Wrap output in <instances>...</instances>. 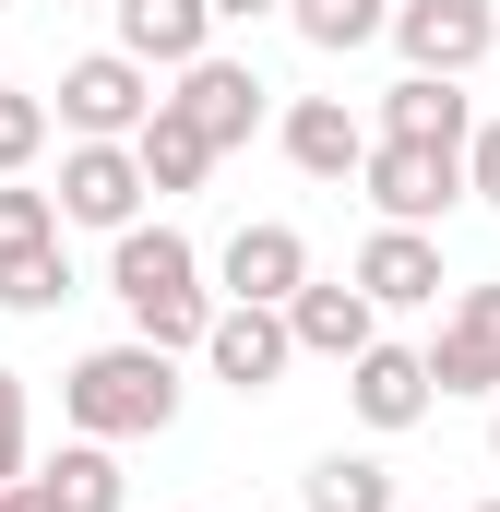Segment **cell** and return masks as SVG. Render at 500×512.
<instances>
[{
	"label": "cell",
	"mask_w": 500,
	"mask_h": 512,
	"mask_svg": "<svg viewBox=\"0 0 500 512\" xmlns=\"http://www.w3.org/2000/svg\"><path fill=\"white\" fill-rule=\"evenodd\" d=\"M108 298L131 310V334L143 346H203V322H215V286H203V251L179 239V227H143L131 215L120 239H108Z\"/></svg>",
	"instance_id": "6da1fadb"
},
{
	"label": "cell",
	"mask_w": 500,
	"mask_h": 512,
	"mask_svg": "<svg viewBox=\"0 0 500 512\" xmlns=\"http://www.w3.org/2000/svg\"><path fill=\"white\" fill-rule=\"evenodd\" d=\"M179 358L167 346H96V358H72V382H60V417H72V441H155V429H179Z\"/></svg>",
	"instance_id": "7a4b0ae2"
},
{
	"label": "cell",
	"mask_w": 500,
	"mask_h": 512,
	"mask_svg": "<svg viewBox=\"0 0 500 512\" xmlns=\"http://www.w3.org/2000/svg\"><path fill=\"white\" fill-rule=\"evenodd\" d=\"M358 191H370L381 227H441V215L465 203V155H453V143H381V131H370Z\"/></svg>",
	"instance_id": "3957f363"
},
{
	"label": "cell",
	"mask_w": 500,
	"mask_h": 512,
	"mask_svg": "<svg viewBox=\"0 0 500 512\" xmlns=\"http://www.w3.org/2000/svg\"><path fill=\"white\" fill-rule=\"evenodd\" d=\"M48 96H60L48 120L72 131V143H131V131H143V108H155V72H143L131 48H96V60H72Z\"/></svg>",
	"instance_id": "277c9868"
},
{
	"label": "cell",
	"mask_w": 500,
	"mask_h": 512,
	"mask_svg": "<svg viewBox=\"0 0 500 512\" xmlns=\"http://www.w3.org/2000/svg\"><path fill=\"white\" fill-rule=\"evenodd\" d=\"M381 36L405 48V72L465 84V72L500 48V12H489V0H393V24H381Z\"/></svg>",
	"instance_id": "5b68a950"
},
{
	"label": "cell",
	"mask_w": 500,
	"mask_h": 512,
	"mask_svg": "<svg viewBox=\"0 0 500 512\" xmlns=\"http://www.w3.org/2000/svg\"><path fill=\"white\" fill-rule=\"evenodd\" d=\"M191 358H203L227 393H274L298 346H286V310H262V298H215V322H203V346H191Z\"/></svg>",
	"instance_id": "8992f818"
},
{
	"label": "cell",
	"mask_w": 500,
	"mask_h": 512,
	"mask_svg": "<svg viewBox=\"0 0 500 512\" xmlns=\"http://www.w3.org/2000/svg\"><path fill=\"white\" fill-rule=\"evenodd\" d=\"M417 358H429V393H500V274L489 286H453L441 346H417Z\"/></svg>",
	"instance_id": "52a82bcc"
},
{
	"label": "cell",
	"mask_w": 500,
	"mask_h": 512,
	"mask_svg": "<svg viewBox=\"0 0 500 512\" xmlns=\"http://www.w3.org/2000/svg\"><path fill=\"white\" fill-rule=\"evenodd\" d=\"M167 108L203 131L215 155H239L250 131H262V72H250V60H215V48H203V60H179V96H167Z\"/></svg>",
	"instance_id": "ba28073f"
},
{
	"label": "cell",
	"mask_w": 500,
	"mask_h": 512,
	"mask_svg": "<svg viewBox=\"0 0 500 512\" xmlns=\"http://www.w3.org/2000/svg\"><path fill=\"white\" fill-rule=\"evenodd\" d=\"M48 203H60V227H108V239H120L131 215H143V167H131V143H72Z\"/></svg>",
	"instance_id": "9c48e42d"
},
{
	"label": "cell",
	"mask_w": 500,
	"mask_h": 512,
	"mask_svg": "<svg viewBox=\"0 0 500 512\" xmlns=\"http://www.w3.org/2000/svg\"><path fill=\"white\" fill-rule=\"evenodd\" d=\"M346 405H358V429L393 441V429H417L441 393H429V358H417V346H381V334H370V346L346 358Z\"/></svg>",
	"instance_id": "30bf717a"
},
{
	"label": "cell",
	"mask_w": 500,
	"mask_h": 512,
	"mask_svg": "<svg viewBox=\"0 0 500 512\" xmlns=\"http://www.w3.org/2000/svg\"><path fill=\"white\" fill-rule=\"evenodd\" d=\"M274 143H286V167H298V179L346 191V179H358V155H370V120H358L346 96H298V108L274 120Z\"/></svg>",
	"instance_id": "8fae6325"
},
{
	"label": "cell",
	"mask_w": 500,
	"mask_h": 512,
	"mask_svg": "<svg viewBox=\"0 0 500 512\" xmlns=\"http://www.w3.org/2000/svg\"><path fill=\"white\" fill-rule=\"evenodd\" d=\"M346 286H358L370 310H441V239H429V227H381L370 251L346 262Z\"/></svg>",
	"instance_id": "7c38bea8"
},
{
	"label": "cell",
	"mask_w": 500,
	"mask_h": 512,
	"mask_svg": "<svg viewBox=\"0 0 500 512\" xmlns=\"http://www.w3.org/2000/svg\"><path fill=\"white\" fill-rule=\"evenodd\" d=\"M215 286H227V298H262V310H286V298L310 286V239L262 215V227H239V239H227V262H215Z\"/></svg>",
	"instance_id": "4fadbf2b"
},
{
	"label": "cell",
	"mask_w": 500,
	"mask_h": 512,
	"mask_svg": "<svg viewBox=\"0 0 500 512\" xmlns=\"http://www.w3.org/2000/svg\"><path fill=\"white\" fill-rule=\"evenodd\" d=\"M370 334H381V310L358 298V286H322V274H310V286L286 298V346H298V358H334V370H346Z\"/></svg>",
	"instance_id": "5bb4252c"
},
{
	"label": "cell",
	"mask_w": 500,
	"mask_h": 512,
	"mask_svg": "<svg viewBox=\"0 0 500 512\" xmlns=\"http://www.w3.org/2000/svg\"><path fill=\"white\" fill-rule=\"evenodd\" d=\"M108 12H120V48L143 72H179V60L215 48V12H203V0H108Z\"/></svg>",
	"instance_id": "9a60e30c"
},
{
	"label": "cell",
	"mask_w": 500,
	"mask_h": 512,
	"mask_svg": "<svg viewBox=\"0 0 500 512\" xmlns=\"http://www.w3.org/2000/svg\"><path fill=\"white\" fill-rule=\"evenodd\" d=\"M465 131H477V108H465V84H441V72H405V84L381 96V143H453V155H465Z\"/></svg>",
	"instance_id": "2e32d148"
},
{
	"label": "cell",
	"mask_w": 500,
	"mask_h": 512,
	"mask_svg": "<svg viewBox=\"0 0 500 512\" xmlns=\"http://www.w3.org/2000/svg\"><path fill=\"white\" fill-rule=\"evenodd\" d=\"M131 167H143V191H203V179H215V143H203V131L155 96V108H143V131H131Z\"/></svg>",
	"instance_id": "e0dca14e"
},
{
	"label": "cell",
	"mask_w": 500,
	"mask_h": 512,
	"mask_svg": "<svg viewBox=\"0 0 500 512\" xmlns=\"http://www.w3.org/2000/svg\"><path fill=\"white\" fill-rule=\"evenodd\" d=\"M36 489L60 512H120L131 489H120V441H60V465H36Z\"/></svg>",
	"instance_id": "ac0fdd59"
},
{
	"label": "cell",
	"mask_w": 500,
	"mask_h": 512,
	"mask_svg": "<svg viewBox=\"0 0 500 512\" xmlns=\"http://www.w3.org/2000/svg\"><path fill=\"white\" fill-rule=\"evenodd\" d=\"M298 501L310 512H393V477H381L370 453H322V465L298 477Z\"/></svg>",
	"instance_id": "d6986e66"
},
{
	"label": "cell",
	"mask_w": 500,
	"mask_h": 512,
	"mask_svg": "<svg viewBox=\"0 0 500 512\" xmlns=\"http://www.w3.org/2000/svg\"><path fill=\"white\" fill-rule=\"evenodd\" d=\"M286 24H298L322 60H346V48H370L381 24H393V0H286Z\"/></svg>",
	"instance_id": "ffe728a7"
},
{
	"label": "cell",
	"mask_w": 500,
	"mask_h": 512,
	"mask_svg": "<svg viewBox=\"0 0 500 512\" xmlns=\"http://www.w3.org/2000/svg\"><path fill=\"white\" fill-rule=\"evenodd\" d=\"M36 251H60V203H48V191H24V179H0V274H12V262H36Z\"/></svg>",
	"instance_id": "44dd1931"
},
{
	"label": "cell",
	"mask_w": 500,
	"mask_h": 512,
	"mask_svg": "<svg viewBox=\"0 0 500 512\" xmlns=\"http://www.w3.org/2000/svg\"><path fill=\"white\" fill-rule=\"evenodd\" d=\"M36 155H48V96H12L0 84V179H24Z\"/></svg>",
	"instance_id": "7402d4cb"
},
{
	"label": "cell",
	"mask_w": 500,
	"mask_h": 512,
	"mask_svg": "<svg viewBox=\"0 0 500 512\" xmlns=\"http://www.w3.org/2000/svg\"><path fill=\"white\" fill-rule=\"evenodd\" d=\"M60 298H72V262H60V251H36V262H12V274H0V310H24V322H36V310H60Z\"/></svg>",
	"instance_id": "603a6c76"
},
{
	"label": "cell",
	"mask_w": 500,
	"mask_h": 512,
	"mask_svg": "<svg viewBox=\"0 0 500 512\" xmlns=\"http://www.w3.org/2000/svg\"><path fill=\"white\" fill-rule=\"evenodd\" d=\"M36 465V429H24V370H0V489Z\"/></svg>",
	"instance_id": "cb8c5ba5"
},
{
	"label": "cell",
	"mask_w": 500,
	"mask_h": 512,
	"mask_svg": "<svg viewBox=\"0 0 500 512\" xmlns=\"http://www.w3.org/2000/svg\"><path fill=\"white\" fill-rule=\"evenodd\" d=\"M465 203H489V215H500V120L465 131Z\"/></svg>",
	"instance_id": "d4e9b609"
},
{
	"label": "cell",
	"mask_w": 500,
	"mask_h": 512,
	"mask_svg": "<svg viewBox=\"0 0 500 512\" xmlns=\"http://www.w3.org/2000/svg\"><path fill=\"white\" fill-rule=\"evenodd\" d=\"M0 512H60V501H48V489H36V465H24V477L0 489Z\"/></svg>",
	"instance_id": "484cf974"
},
{
	"label": "cell",
	"mask_w": 500,
	"mask_h": 512,
	"mask_svg": "<svg viewBox=\"0 0 500 512\" xmlns=\"http://www.w3.org/2000/svg\"><path fill=\"white\" fill-rule=\"evenodd\" d=\"M215 24H262V12H286V0H203Z\"/></svg>",
	"instance_id": "4316f807"
},
{
	"label": "cell",
	"mask_w": 500,
	"mask_h": 512,
	"mask_svg": "<svg viewBox=\"0 0 500 512\" xmlns=\"http://www.w3.org/2000/svg\"><path fill=\"white\" fill-rule=\"evenodd\" d=\"M489 465H500V393H489Z\"/></svg>",
	"instance_id": "83f0119b"
},
{
	"label": "cell",
	"mask_w": 500,
	"mask_h": 512,
	"mask_svg": "<svg viewBox=\"0 0 500 512\" xmlns=\"http://www.w3.org/2000/svg\"><path fill=\"white\" fill-rule=\"evenodd\" d=\"M477 512H500V501H477Z\"/></svg>",
	"instance_id": "f1b7e54d"
},
{
	"label": "cell",
	"mask_w": 500,
	"mask_h": 512,
	"mask_svg": "<svg viewBox=\"0 0 500 512\" xmlns=\"http://www.w3.org/2000/svg\"><path fill=\"white\" fill-rule=\"evenodd\" d=\"M393 512H405V501H393Z\"/></svg>",
	"instance_id": "f546056e"
}]
</instances>
